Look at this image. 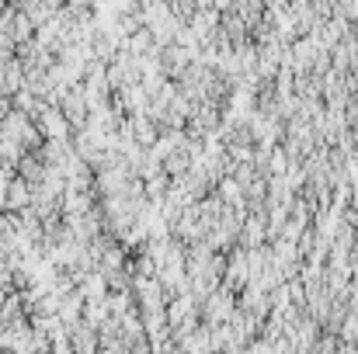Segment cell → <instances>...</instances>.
Returning a JSON list of instances; mask_svg holds the SVG:
<instances>
[{"mask_svg":"<svg viewBox=\"0 0 358 354\" xmlns=\"http://www.w3.org/2000/svg\"><path fill=\"white\" fill-rule=\"evenodd\" d=\"M289 0H264V7H285Z\"/></svg>","mask_w":358,"mask_h":354,"instance_id":"cell-2","label":"cell"},{"mask_svg":"<svg viewBox=\"0 0 358 354\" xmlns=\"http://www.w3.org/2000/svg\"><path fill=\"white\" fill-rule=\"evenodd\" d=\"M42 128L49 132V139H63V135H66V128H70V121H66V115H63V112H49V108H45Z\"/></svg>","mask_w":358,"mask_h":354,"instance_id":"cell-1","label":"cell"},{"mask_svg":"<svg viewBox=\"0 0 358 354\" xmlns=\"http://www.w3.org/2000/svg\"><path fill=\"white\" fill-rule=\"evenodd\" d=\"M289 3H310V0H289Z\"/></svg>","mask_w":358,"mask_h":354,"instance_id":"cell-3","label":"cell"}]
</instances>
